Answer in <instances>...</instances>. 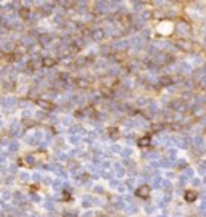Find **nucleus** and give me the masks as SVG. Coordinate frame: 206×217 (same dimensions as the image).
I'll use <instances>...</instances> for the list:
<instances>
[{
  "label": "nucleus",
  "mask_w": 206,
  "mask_h": 217,
  "mask_svg": "<svg viewBox=\"0 0 206 217\" xmlns=\"http://www.w3.org/2000/svg\"><path fill=\"white\" fill-rule=\"evenodd\" d=\"M36 103H37L42 109H45V111H52V109L55 108V103H52V101H49V100H44V98L37 100Z\"/></svg>",
  "instance_id": "1"
},
{
  "label": "nucleus",
  "mask_w": 206,
  "mask_h": 217,
  "mask_svg": "<svg viewBox=\"0 0 206 217\" xmlns=\"http://www.w3.org/2000/svg\"><path fill=\"white\" fill-rule=\"evenodd\" d=\"M42 64V61H37V60H31L29 63H28V69H31V71H36L37 68Z\"/></svg>",
  "instance_id": "2"
},
{
  "label": "nucleus",
  "mask_w": 206,
  "mask_h": 217,
  "mask_svg": "<svg viewBox=\"0 0 206 217\" xmlns=\"http://www.w3.org/2000/svg\"><path fill=\"white\" fill-rule=\"evenodd\" d=\"M26 52H28V48L23 43H16V47L13 50V53H16V55H23V53H26Z\"/></svg>",
  "instance_id": "3"
},
{
  "label": "nucleus",
  "mask_w": 206,
  "mask_h": 217,
  "mask_svg": "<svg viewBox=\"0 0 206 217\" xmlns=\"http://www.w3.org/2000/svg\"><path fill=\"white\" fill-rule=\"evenodd\" d=\"M55 58H44L42 60V66H45V68H52V66H55Z\"/></svg>",
  "instance_id": "4"
},
{
  "label": "nucleus",
  "mask_w": 206,
  "mask_h": 217,
  "mask_svg": "<svg viewBox=\"0 0 206 217\" xmlns=\"http://www.w3.org/2000/svg\"><path fill=\"white\" fill-rule=\"evenodd\" d=\"M76 85L81 87V88H89V87H90V82L84 81V79H77V81H76Z\"/></svg>",
  "instance_id": "5"
},
{
  "label": "nucleus",
  "mask_w": 206,
  "mask_h": 217,
  "mask_svg": "<svg viewBox=\"0 0 206 217\" xmlns=\"http://www.w3.org/2000/svg\"><path fill=\"white\" fill-rule=\"evenodd\" d=\"M19 15H21V18H28L29 16V10L28 8H21L19 10Z\"/></svg>",
  "instance_id": "6"
},
{
  "label": "nucleus",
  "mask_w": 206,
  "mask_h": 217,
  "mask_svg": "<svg viewBox=\"0 0 206 217\" xmlns=\"http://www.w3.org/2000/svg\"><path fill=\"white\" fill-rule=\"evenodd\" d=\"M139 195H140V196H147V195H148V188H147V187H142V188L139 190Z\"/></svg>",
  "instance_id": "7"
},
{
  "label": "nucleus",
  "mask_w": 206,
  "mask_h": 217,
  "mask_svg": "<svg viewBox=\"0 0 206 217\" xmlns=\"http://www.w3.org/2000/svg\"><path fill=\"white\" fill-rule=\"evenodd\" d=\"M101 34H103L101 31H94V32H92V36H94V39H100V37H101Z\"/></svg>",
  "instance_id": "8"
},
{
  "label": "nucleus",
  "mask_w": 206,
  "mask_h": 217,
  "mask_svg": "<svg viewBox=\"0 0 206 217\" xmlns=\"http://www.w3.org/2000/svg\"><path fill=\"white\" fill-rule=\"evenodd\" d=\"M34 121H24V125H32Z\"/></svg>",
  "instance_id": "9"
}]
</instances>
